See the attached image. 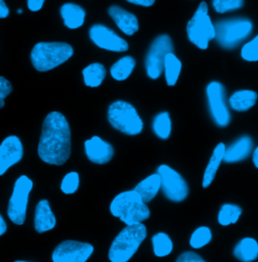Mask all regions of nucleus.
Here are the masks:
<instances>
[{
	"instance_id": "2eb2a0df",
	"label": "nucleus",
	"mask_w": 258,
	"mask_h": 262,
	"mask_svg": "<svg viewBox=\"0 0 258 262\" xmlns=\"http://www.w3.org/2000/svg\"><path fill=\"white\" fill-rule=\"evenodd\" d=\"M85 152L88 160L96 164H107L114 157L113 146L99 136L85 141Z\"/></svg>"
},
{
	"instance_id": "9b49d317",
	"label": "nucleus",
	"mask_w": 258,
	"mask_h": 262,
	"mask_svg": "<svg viewBox=\"0 0 258 262\" xmlns=\"http://www.w3.org/2000/svg\"><path fill=\"white\" fill-rule=\"evenodd\" d=\"M209 110L212 119L219 127H226L231 122V114L226 103L225 89L220 82H211L206 89Z\"/></svg>"
},
{
	"instance_id": "bb28decb",
	"label": "nucleus",
	"mask_w": 258,
	"mask_h": 262,
	"mask_svg": "<svg viewBox=\"0 0 258 262\" xmlns=\"http://www.w3.org/2000/svg\"><path fill=\"white\" fill-rule=\"evenodd\" d=\"M152 242L154 253L157 257H165L169 255L174 250V242L166 233H157L154 235Z\"/></svg>"
},
{
	"instance_id": "412c9836",
	"label": "nucleus",
	"mask_w": 258,
	"mask_h": 262,
	"mask_svg": "<svg viewBox=\"0 0 258 262\" xmlns=\"http://www.w3.org/2000/svg\"><path fill=\"white\" fill-rule=\"evenodd\" d=\"M133 190L147 204L161 191V178L158 173H153L138 183Z\"/></svg>"
},
{
	"instance_id": "aec40b11",
	"label": "nucleus",
	"mask_w": 258,
	"mask_h": 262,
	"mask_svg": "<svg viewBox=\"0 0 258 262\" xmlns=\"http://www.w3.org/2000/svg\"><path fill=\"white\" fill-rule=\"evenodd\" d=\"M233 254L241 262H253L258 258V242L251 237L242 238L235 246Z\"/></svg>"
},
{
	"instance_id": "79ce46f5",
	"label": "nucleus",
	"mask_w": 258,
	"mask_h": 262,
	"mask_svg": "<svg viewBox=\"0 0 258 262\" xmlns=\"http://www.w3.org/2000/svg\"><path fill=\"white\" fill-rule=\"evenodd\" d=\"M14 262H29V261H22V260H16V261Z\"/></svg>"
},
{
	"instance_id": "5701e85b",
	"label": "nucleus",
	"mask_w": 258,
	"mask_h": 262,
	"mask_svg": "<svg viewBox=\"0 0 258 262\" xmlns=\"http://www.w3.org/2000/svg\"><path fill=\"white\" fill-rule=\"evenodd\" d=\"M257 98V93L252 90H239L232 94L229 99V105L234 111L245 112L256 104Z\"/></svg>"
},
{
	"instance_id": "39448f33",
	"label": "nucleus",
	"mask_w": 258,
	"mask_h": 262,
	"mask_svg": "<svg viewBox=\"0 0 258 262\" xmlns=\"http://www.w3.org/2000/svg\"><path fill=\"white\" fill-rule=\"evenodd\" d=\"M215 39L226 50H233L243 42L253 31V24L245 17L227 18L215 25Z\"/></svg>"
},
{
	"instance_id": "b1692460",
	"label": "nucleus",
	"mask_w": 258,
	"mask_h": 262,
	"mask_svg": "<svg viewBox=\"0 0 258 262\" xmlns=\"http://www.w3.org/2000/svg\"><path fill=\"white\" fill-rule=\"evenodd\" d=\"M163 72L166 84L168 86H175L178 83L182 72V62L174 53H170L165 57Z\"/></svg>"
},
{
	"instance_id": "7c9ffc66",
	"label": "nucleus",
	"mask_w": 258,
	"mask_h": 262,
	"mask_svg": "<svg viewBox=\"0 0 258 262\" xmlns=\"http://www.w3.org/2000/svg\"><path fill=\"white\" fill-rule=\"evenodd\" d=\"M80 185V177L76 171L67 173L62 181L61 190L66 195H72L77 192Z\"/></svg>"
},
{
	"instance_id": "393cba45",
	"label": "nucleus",
	"mask_w": 258,
	"mask_h": 262,
	"mask_svg": "<svg viewBox=\"0 0 258 262\" xmlns=\"http://www.w3.org/2000/svg\"><path fill=\"white\" fill-rule=\"evenodd\" d=\"M85 85L91 88L99 87L106 77V69L100 63H93L83 70Z\"/></svg>"
},
{
	"instance_id": "f257e3e1",
	"label": "nucleus",
	"mask_w": 258,
	"mask_h": 262,
	"mask_svg": "<svg viewBox=\"0 0 258 262\" xmlns=\"http://www.w3.org/2000/svg\"><path fill=\"white\" fill-rule=\"evenodd\" d=\"M38 157L46 164L63 165L71 156V130L60 112L49 113L44 121L37 147Z\"/></svg>"
},
{
	"instance_id": "a211bd4d",
	"label": "nucleus",
	"mask_w": 258,
	"mask_h": 262,
	"mask_svg": "<svg viewBox=\"0 0 258 262\" xmlns=\"http://www.w3.org/2000/svg\"><path fill=\"white\" fill-rule=\"evenodd\" d=\"M33 222L34 229L37 233H45L56 227L57 218L53 213L48 200H41L37 203Z\"/></svg>"
},
{
	"instance_id": "6e6552de",
	"label": "nucleus",
	"mask_w": 258,
	"mask_h": 262,
	"mask_svg": "<svg viewBox=\"0 0 258 262\" xmlns=\"http://www.w3.org/2000/svg\"><path fill=\"white\" fill-rule=\"evenodd\" d=\"M33 183L27 176H20L14 183L13 192L8 202L7 215L15 225H23L26 222L29 196L32 192Z\"/></svg>"
},
{
	"instance_id": "a19ab883",
	"label": "nucleus",
	"mask_w": 258,
	"mask_h": 262,
	"mask_svg": "<svg viewBox=\"0 0 258 262\" xmlns=\"http://www.w3.org/2000/svg\"><path fill=\"white\" fill-rule=\"evenodd\" d=\"M17 12H18L19 14H20V13H23V9H18V10H17Z\"/></svg>"
},
{
	"instance_id": "c756f323",
	"label": "nucleus",
	"mask_w": 258,
	"mask_h": 262,
	"mask_svg": "<svg viewBox=\"0 0 258 262\" xmlns=\"http://www.w3.org/2000/svg\"><path fill=\"white\" fill-rule=\"evenodd\" d=\"M213 234L209 227H199L193 231L190 238V245L193 249H201L208 245L212 240Z\"/></svg>"
},
{
	"instance_id": "a878e982",
	"label": "nucleus",
	"mask_w": 258,
	"mask_h": 262,
	"mask_svg": "<svg viewBox=\"0 0 258 262\" xmlns=\"http://www.w3.org/2000/svg\"><path fill=\"white\" fill-rule=\"evenodd\" d=\"M136 62L131 56H125L113 64L110 69V74L114 80L124 81L132 74Z\"/></svg>"
},
{
	"instance_id": "f8f14e48",
	"label": "nucleus",
	"mask_w": 258,
	"mask_h": 262,
	"mask_svg": "<svg viewBox=\"0 0 258 262\" xmlns=\"http://www.w3.org/2000/svg\"><path fill=\"white\" fill-rule=\"evenodd\" d=\"M94 247L86 242L66 240L59 244L52 255L53 262H87Z\"/></svg>"
},
{
	"instance_id": "c85d7f7f",
	"label": "nucleus",
	"mask_w": 258,
	"mask_h": 262,
	"mask_svg": "<svg viewBox=\"0 0 258 262\" xmlns=\"http://www.w3.org/2000/svg\"><path fill=\"white\" fill-rule=\"evenodd\" d=\"M171 119L168 112L163 111L159 113L153 122L155 134L162 140L167 139L171 134Z\"/></svg>"
},
{
	"instance_id": "72a5a7b5",
	"label": "nucleus",
	"mask_w": 258,
	"mask_h": 262,
	"mask_svg": "<svg viewBox=\"0 0 258 262\" xmlns=\"http://www.w3.org/2000/svg\"><path fill=\"white\" fill-rule=\"evenodd\" d=\"M12 91V86L4 77H0V109L4 106V99Z\"/></svg>"
},
{
	"instance_id": "2f4dec72",
	"label": "nucleus",
	"mask_w": 258,
	"mask_h": 262,
	"mask_svg": "<svg viewBox=\"0 0 258 262\" xmlns=\"http://www.w3.org/2000/svg\"><path fill=\"white\" fill-rule=\"evenodd\" d=\"M212 4L218 13H226L240 9L244 5V0H213Z\"/></svg>"
},
{
	"instance_id": "c9c22d12",
	"label": "nucleus",
	"mask_w": 258,
	"mask_h": 262,
	"mask_svg": "<svg viewBox=\"0 0 258 262\" xmlns=\"http://www.w3.org/2000/svg\"><path fill=\"white\" fill-rule=\"evenodd\" d=\"M45 3V0H28V7L32 11H38Z\"/></svg>"
},
{
	"instance_id": "f704fd0d",
	"label": "nucleus",
	"mask_w": 258,
	"mask_h": 262,
	"mask_svg": "<svg viewBox=\"0 0 258 262\" xmlns=\"http://www.w3.org/2000/svg\"><path fill=\"white\" fill-rule=\"evenodd\" d=\"M176 262H206L199 254L193 251H187L182 253Z\"/></svg>"
},
{
	"instance_id": "1a4fd4ad",
	"label": "nucleus",
	"mask_w": 258,
	"mask_h": 262,
	"mask_svg": "<svg viewBox=\"0 0 258 262\" xmlns=\"http://www.w3.org/2000/svg\"><path fill=\"white\" fill-rule=\"evenodd\" d=\"M161 178V190L164 196L174 203L184 202L190 193L186 180L169 165L161 164L157 172Z\"/></svg>"
},
{
	"instance_id": "20e7f679",
	"label": "nucleus",
	"mask_w": 258,
	"mask_h": 262,
	"mask_svg": "<svg viewBox=\"0 0 258 262\" xmlns=\"http://www.w3.org/2000/svg\"><path fill=\"white\" fill-rule=\"evenodd\" d=\"M74 54L66 42H38L32 49L31 60L38 72H48L64 64Z\"/></svg>"
},
{
	"instance_id": "ddd939ff",
	"label": "nucleus",
	"mask_w": 258,
	"mask_h": 262,
	"mask_svg": "<svg viewBox=\"0 0 258 262\" xmlns=\"http://www.w3.org/2000/svg\"><path fill=\"white\" fill-rule=\"evenodd\" d=\"M89 36L100 49L116 53H123L128 50V42L124 38L103 25L92 26L89 31Z\"/></svg>"
},
{
	"instance_id": "f03ea898",
	"label": "nucleus",
	"mask_w": 258,
	"mask_h": 262,
	"mask_svg": "<svg viewBox=\"0 0 258 262\" xmlns=\"http://www.w3.org/2000/svg\"><path fill=\"white\" fill-rule=\"evenodd\" d=\"M110 212L126 226L142 223L150 217L147 204L134 190L122 192L115 196L110 204Z\"/></svg>"
},
{
	"instance_id": "4c0bfd02",
	"label": "nucleus",
	"mask_w": 258,
	"mask_h": 262,
	"mask_svg": "<svg viewBox=\"0 0 258 262\" xmlns=\"http://www.w3.org/2000/svg\"><path fill=\"white\" fill-rule=\"evenodd\" d=\"M9 15V9L4 0H0V18H5Z\"/></svg>"
},
{
	"instance_id": "7ed1b4c3",
	"label": "nucleus",
	"mask_w": 258,
	"mask_h": 262,
	"mask_svg": "<svg viewBox=\"0 0 258 262\" xmlns=\"http://www.w3.org/2000/svg\"><path fill=\"white\" fill-rule=\"evenodd\" d=\"M147 230L144 224L129 225L113 240L108 257L111 262H128L145 240Z\"/></svg>"
},
{
	"instance_id": "58836bf2",
	"label": "nucleus",
	"mask_w": 258,
	"mask_h": 262,
	"mask_svg": "<svg viewBox=\"0 0 258 262\" xmlns=\"http://www.w3.org/2000/svg\"><path fill=\"white\" fill-rule=\"evenodd\" d=\"M7 230V225H6V222L4 221L3 217L1 216L0 214V236H2Z\"/></svg>"
},
{
	"instance_id": "6ab92c4d",
	"label": "nucleus",
	"mask_w": 258,
	"mask_h": 262,
	"mask_svg": "<svg viewBox=\"0 0 258 262\" xmlns=\"http://www.w3.org/2000/svg\"><path fill=\"white\" fill-rule=\"evenodd\" d=\"M226 145L224 143H219L215 147L212 157L208 163V165L206 166V169L204 171L203 176V181H202V186L204 189L209 188L211 184L214 182L217 171L222 164L224 160V154H225Z\"/></svg>"
},
{
	"instance_id": "0eeeda50",
	"label": "nucleus",
	"mask_w": 258,
	"mask_h": 262,
	"mask_svg": "<svg viewBox=\"0 0 258 262\" xmlns=\"http://www.w3.org/2000/svg\"><path fill=\"white\" fill-rule=\"evenodd\" d=\"M187 34L190 41L200 50H207L209 42L215 39V27L209 15L206 2H201L193 17L187 25Z\"/></svg>"
},
{
	"instance_id": "9d476101",
	"label": "nucleus",
	"mask_w": 258,
	"mask_h": 262,
	"mask_svg": "<svg viewBox=\"0 0 258 262\" xmlns=\"http://www.w3.org/2000/svg\"><path fill=\"white\" fill-rule=\"evenodd\" d=\"M170 53H174V45L167 34H161L154 39L145 57V71L150 79L161 77L165 57Z\"/></svg>"
},
{
	"instance_id": "f3484780",
	"label": "nucleus",
	"mask_w": 258,
	"mask_h": 262,
	"mask_svg": "<svg viewBox=\"0 0 258 262\" xmlns=\"http://www.w3.org/2000/svg\"><path fill=\"white\" fill-rule=\"evenodd\" d=\"M108 13L122 33L127 35H133L134 33L138 32V19L133 13L117 5H112L111 7H109Z\"/></svg>"
},
{
	"instance_id": "ea45409f",
	"label": "nucleus",
	"mask_w": 258,
	"mask_h": 262,
	"mask_svg": "<svg viewBox=\"0 0 258 262\" xmlns=\"http://www.w3.org/2000/svg\"><path fill=\"white\" fill-rule=\"evenodd\" d=\"M252 162L255 165V167L258 168V146L254 149L253 151V155H252Z\"/></svg>"
},
{
	"instance_id": "4468645a",
	"label": "nucleus",
	"mask_w": 258,
	"mask_h": 262,
	"mask_svg": "<svg viewBox=\"0 0 258 262\" xmlns=\"http://www.w3.org/2000/svg\"><path fill=\"white\" fill-rule=\"evenodd\" d=\"M24 158V145L15 135L6 137L0 144V176H3L12 165Z\"/></svg>"
},
{
	"instance_id": "423d86ee",
	"label": "nucleus",
	"mask_w": 258,
	"mask_h": 262,
	"mask_svg": "<svg viewBox=\"0 0 258 262\" xmlns=\"http://www.w3.org/2000/svg\"><path fill=\"white\" fill-rule=\"evenodd\" d=\"M108 121L113 128L129 136H135L143 130V121L135 107L126 101H115L108 108Z\"/></svg>"
},
{
	"instance_id": "473e14b6",
	"label": "nucleus",
	"mask_w": 258,
	"mask_h": 262,
	"mask_svg": "<svg viewBox=\"0 0 258 262\" xmlns=\"http://www.w3.org/2000/svg\"><path fill=\"white\" fill-rule=\"evenodd\" d=\"M241 57L247 62L258 61V34L250 41L246 42L241 49Z\"/></svg>"
},
{
	"instance_id": "4be33fe9",
	"label": "nucleus",
	"mask_w": 258,
	"mask_h": 262,
	"mask_svg": "<svg viewBox=\"0 0 258 262\" xmlns=\"http://www.w3.org/2000/svg\"><path fill=\"white\" fill-rule=\"evenodd\" d=\"M61 15L64 19V26L71 30H75L84 25L86 12L77 4L66 3L61 7Z\"/></svg>"
},
{
	"instance_id": "e433bc0d",
	"label": "nucleus",
	"mask_w": 258,
	"mask_h": 262,
	"mask_svg": "<svg viewBox=\"0 0 258 262\" xmlns=\"http://www.w3.org/2000/svg\"><path fill=\"white\" fill-rule=\"evenodd\" d=\"M126 1H128L132 4L143 6V7H149V6L154 5L156 2V0H126Z\"/></svg>"
},
{
	"instance_id": "cd10ccee",
	"label": "nucleus",
	"mask_w": 258,
	"mask_h": 262,
	"mask_svg": "<svg viewBox=\"0 0 258 262\" xmlns=\"http://www.w3.org/2000/svg\"><path fill=\"white\" fill-rule=\"evenodd\" d=\"M242 215V209L238 205L224 204L222 205L219 214L218 222L222 226H229L230 224H236Z\"/></svg>"
},
{
	"instance_id": "dca6fc26",
	"label": "nucleus",
	"mask_w": 258,
	"mask_h": 262,
	"mask_svg": "<svg viewBox=\"0 0 258 262\" xmlns=\"http://www.w3.org/2000/svg\"><path fill=\"white\" fill-rule=\"evenodd\" d=\"M253 139L249 135H243L226 147L224 160L226 164H236L246 160L253 150Z\"/></svg>"
}]
</instances>
